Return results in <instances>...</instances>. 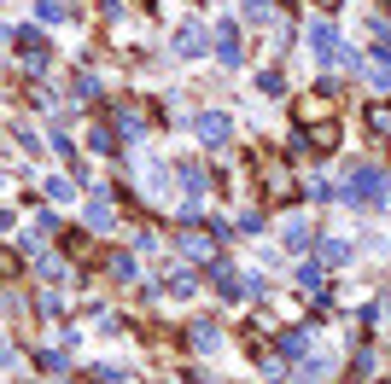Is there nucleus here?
<instances>
[{
    "label": "nucleus",
    "mask_w": 391,
    "mask_h": 384,
    "mask_svg": "<svg viewBox=\"0 0 391 384\" xmlns=\"http://www.w3.org/2000/svg\"><path fill=\"white\" fill-rule=\"evenodd\" d=\"M351 256V245H339V239H321V262H345Z\"/></svg>",
    "instance_id": "9"
},
{
    "label": "nucleus",
    "mask_w": 391,
    "mask_h": 384,
    "mask_svg": "<svg viewBox=\"0 0 391 384\" xmlns=\"http://www.w3.org/2000/svg\"><path fill=\"white\" fill-rule=\"evenodd\" d=\"M182 250H187V256H199V262H210V256H216V245H210V239H199V233H187V239H182Z\"/></svg>",
    "instance_id": "7"
},
{
    "label": "nucleus",
    "mask_w": 391,
    "mask_h": 384,
    "mask_svg": "<svg viewBox=\"0 0 391 384\" xmlns=\"http://www.w3.org/2000/svg\"><path fill=\"white\" fill-rule=\"evenodd\" d=\"M88 227L105 233V227H111V204H94V210H88Z\"/></svg>",
    "instance_id": "10"
},
{
    "label": "nucleus",
    "mask_w": 391,
    "mask_h": 384,
    "mask_svg": "<svg viewBox=\"0 0 391 384\" xmlns=\"http://www.w3.org/2000/svg\"><path fill=\"white\" fill-rule=\"evenodd\" d=\"M216 53H222L228 64H239V59H246V53H239V36H234V29H222V41H216Z\"/></svg>",
    "instance_id": "8"
},
{
    "label": "nucleus",
    "mask_w": 391,
    "mask_h": 384,
    "mask_svg": "<svg viewBox=\"0 0 391 384\" xmlns=\"http://www.w3.org/2000/svg\"><path fill=\"white\" fill-rule=\"evenodd\" d=\"M321 111H327V99H304V105H298V123H316Z\"/></svg>",
    "instance_id": "11"
},
{
    "label": "nucleus",
    "mask_w": 391,
    "mask_h": 384,
    "mask_svg": "<svg viewBox=\"0 0 391 384\" xmlns=\"http://www.w3.org/2000/svg\"><path fill=\"white\" fill-rule=\"evenodd\" d=\"M281 355H292V361L304 355V332H286V338H281Z\"/></svg>",
    "instance_id": "12"
},
{
    "label": "nucleus",
    "mask_w": 391,
    "mask_h": 384,
    "mask_svg": "<svg viewBox=\"0 0 391 384\" xmlns=\"http://www.w3.org/2000/svg\"><path fill=\"white\" fill-rule=\"evenodd\" d=\"M385 192H391V181H385L380 169H368V163H356V169H351V187H345V198H362V204H380Z\"/></svg>",
    "instance_id": "1"
},
{
    "label": "nucleus",
    "mask_w": 391,
    "mask_h": 384,
    "mask_svg": "<svg viewBox=\"0 0 391 384\" xmlns=\"http://www.w3.org/2000/svg\"><path fill=\"white\" fill-rule=\"evenodd\" d=\"M374 88H380V93H391V70H374Z\"/></svg>",
    "instance_id": "14"
},
{
    "label": "nucleus",
    "mask_w": 391,
    "mask_h": 384,
    "mask_svg": "<svg viewBox=\"0 0 391 384\" xmlns=\"http://www.w3.org/2000/svg\"><path fill=\"white\" fill-rule=\"evenodd\" d=\"M228 135H234V123H228L222 111H205V116H199V140H205V146H222Z\"/></svg>",
    "instance_id": "2"
},
{
    "label": "nucleus",
    "mask_w": 391,
    "mask_h": 384,
    "mask_svg": "<svg viewBox=\"0 0 391 384\" xmlns=\"http://www.w3.org/2000/svg\"><path fill=\"white\" fill-rule=\"evenodd\" d=\"M6 41H12V29H6V24H0V47H6Z\"/></svg>",
    "instance_id": "15"
},
{
    "label": "nucleus",
    "mask_w": 391,
    "mask_h": 384,
    "mask_svg": "<svg viewBox=\"0 0 391 384\" xmlns=\"http://www.w3.org/2000/svg\"><path fill=\"white\" fill-rule=\"evenodd\" d=\"M368 128L380 140H391V105H368Z\"/></svg>",
    "instance_id": "6"
},
{
    "label": "nucleus",
    "mask_w": 391,
    "mask_h": 384,
    "mask_svg": "<svg viewBox=\"0 0 391 384\" xmlns=\"http://www.w3.org/2000/svg\"><path fill=\"white\" fill-rule=\"evenodd\" d=\"M269 12H274V6H269V0H246V18H251V24H263V18H269Z\"/></svg>",
    "instance_id": "13"
},
{
    "label": "nucleus",
    "mask_w": 391,
    "mask_h": 384,
    "mask_svg": "<svg viewBox=\"0 0 391 384\" xmlns=\"http://www.w3.org/2000/svg\"><path fill=\"white\" fill-rule=\"evenodd\" d=\"M309 41H316V53H321V59H339V36H333L327 24H316V29H309Z\"/></svg>",
    "instance_id": "3"
},
{
    "label": "nucleus",
    "mask_w": 391,
    "mask_h": 384,
    "mask_svg": "<svg viewBox=\"0 0 391 384\" xmlns=\"http://www.w3.org/2000/svg\"><path fill=\"white\" fill-rule=\"evenodd\" d=\"M216 291H222V297H239V291H246V279L228 268V262H216Z\"/></svg>",
    "instance_id": "4"
},
{
    "label": "nucleus",
    "mask_w": 391,
    "mask_h": 384,
    "mask_svg": "<svg viewBox=\"0 0 391 384\" xmlns=\"http://www.w3.org/2000/svg\"><path fill=\"white\" fill-rule=\"evenodd\" d=\"M175 47H182L187 59H199V53H205V29H193V24H187L182 36H175Z\"/></svg>",
    "instance_id": "5"
}]
</instances>
